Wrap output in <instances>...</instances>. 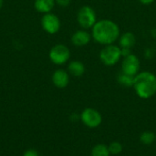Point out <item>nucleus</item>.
I'll return each mask as SVG.
<instances>
[{"mask_svg":"<svg viewBox=\"0 0 156 156\" xmlns=\"http://www.w3.org/2000/svg\"><path fill=\"white\" fill-rule=\"evenodd\" d=\"M68 71L74 77H81L85 73V66L81 61L73 60L68 66Z\"/></svg>","mask_w":156,"mask_h":156,"instance_id":"obj_12","label":"nucleus"},{"mask_svg":"<svg viewBox=\"0 0 156 156\" xmlns=\"http://www.w3.org/2000/svg\"><path fill=\"white\" fill-rule=\"evenodd\" d=\"M70 58L69 48L63 45L58 44L54 46L49 51V58L56 65H63L65 64Z\"/></svg>","mask_w":156,"mask_h":156,"instance_id":"obj_6","label":"nucleus"},{"mask_svg":"<svg viewBox=\"0 0 156 156\" xmlns=\"http://www.w3.org/2000/svg\"><path fill=\"white\" fill-rule=\"evenodd\" d=\"M110 154L112 155H117L122 152V145L119 142H112L108 145Z\"/></svg>","mask_w":156,"mask_h":156,"instance_id":"obj_17","label":"nucleus"},{"mask_svg":"<svg viewBox=\"0 0 156 156\" xmlns=\"http://www.w3.org/2000/svg\"><path fill=\"white\" fill-rule=\"evenodd\" d=\"M141 4L143 5H151L153 4L155 0H139Z\"/></svg>","mask_w":156,"mask_h":156,"instance_id":"obj_20","label":"nucleus"},{"mask_svg":"<svg viewBox=\"0 0 156 156\" xmlns=\"http://www.w3.org/2000/svg\"><path fill=\"white\" fill-rule=\"evenodd\" d=\"M23 156H39L38 155V153L35 150V149H28L27 150Z\"/></svg>","mask_w":156,"mask_h":156,"instance_id":"obj_19","label":"nucleus"},{"mask_svg":"<svg viewBox=\"0 0 156 156\" xmlns=\"http://www.w3.org/2000/svg\"><path fill=\"white\" fill-rule=\"evenodd\" d=\"M155 135H156V133H155Z\"/></svg>","mask_w":156,"mask_h":156,"instance_id":"obj_22","label":"nucleus"},{"mask_svg":"<svg viewBox=\"0 0 156 156\" xmlns=\"http://www.w3.org/2000/svg\"><path fill=\"white\" fill-rule=\"evenodd\" d=\"M55 2L61 7H67L70 4V0H55Z\"/></svg>","mask_w":156,"mask_h":156,"instance_id":"obj_18","label":"nucleus"},{"mask_svg":"<svg viewBox=\"0 0 156 156\" xmlns=\"http://www.w3.org/2000/svg\"><path fill=\"white\" fill-rule=\"evenodd\" d=\"M77 21L82 29L92 28L98 21L95 10L90 5L81 6L77 14Z\"/></svg>","mask_w":156,"mask_h":156,"instance_id":"obj_4","label":"nucleus"},{"mask_svg":"<svg viewBox=\"0 0 156 156\" xmlns=\"http://www.w3.org/2000/svg\"><path fill=\"white\" fill-rule=\"evenodd\" d=\"M52 82L57 88H66L69 83V75L64 69H57L52 75Z\"/></svg>","mask_w":156,"mask_h":156,"instance_id":"obj_10","label":"nucleus"},{"mask_svg":"<svg viewBox=\"0 0 156 156\" xmlns=\"http://www.w3.org/2000/svg\"><path fill=\"white\" fill-rule=\"evenodd\" d=\"M121 36L120 27L111 19H101L91 28V37L95 42L107 46L114 44Z\"/></svg>","mask_w":156,"mask_h":156,"instance_id":"obj_1","label":"nucleus"},{"mask_svg":"<svg viewBox=\"0 0 156 156\" xmlns=\"http://www.w3.org/2000/svg\"><path fill=\"white\" fill-rule=\"evenodd\" d=\"M133 89L141 99H150L156 94V75L151 71H140L134 77Z\"/></svg>","mask_w":156,"mask_h":156,"instance_id":"obj_2","label":"nucleus"},{"mask_svg":"<svg viewBox=\"0 0 156 156\" xmlns=\"http://www.w3.org/2000/svg\"><path fill=\"white\" fill-rule=\"evenodd\" d=\"M41 23L43 29L48 34H55L58 32L61 26L59 18L52 13L45 14L41 19Z\"/></svg>","mask_w":156,"mask_h":156,"instance_id":"obj_8","label":"nucleus"},{"mask_svg":"<svg viewBox=\"0 0 156 156\" xmlns=\"http://www.w3.org/2000/svg\"><path fill=\"white\" fill-rule=\"evenodd\" d=\"M117 81L122 86L133 87V82H134V77L131 76V75H128V74H125L122 71H121L117 75Z\"/></svg>","mask_w":156,"mask_h":156,"instance_id":"obj_14","label":"nucleus"},{"mask_svg":"<svg viewBox=\"0 0 156 156\" xmlns=\"http://www.w3.org/2000/svg\"><path fill=\"white\" fill-rule=\"evenodd\" d=\"M55 0H36L35 8L40 13H50V11L55 6Z\"/></svg>","mask_w":156,"mask_h":156,"instance_id":"obj_13","label":"nucleus"},{"mask_svg":"<svg viewBox=\"0 0 156 156\" xmlns=\"http://www.w3.org/2000/svg\"><path fill=\"white\" fill-rule=\"evenodd\" d=\"M140 141L143 144L145 145H151L156 141V135L154 133L151 131H145L141 133L140 135Z\"/></svg>","mask_w":156,"mask_h":156,"instance_id":"obj_16","label":"nucleus"},{"mask_svg":"<svg viewBox=\"0 0 156 156\" xmlns=\"http://www.w3.org/2000/svg\"><path fill=\"white\" fill-rule=\"evenodd\" d=\"M140 69L141 62L136 55L132 53L131 55L123 58L122 61V71L123 73L135 77L140 72Z\"/></svg>","mask_w":156,"mask_h":156,"instance_id":"obj_7","label":"nucleus"},{"mask_svg":"<svg viewBox=\"0 0 156 156\" xmlns=\"http://www.w3.org/2000/svg\"><path fill=\"white\" fill-rule=\"evenodd\" d=\"M118 43L121 48L132 49L136 44V37L133 32H124L120 36Z\"/></svg>","mask_w":156,"mask_h":156,"instance_id":"obj_11","label":"nucleus"},{"mask_svg":"<svg viewBox=\"0 0 156 156\" xmlns=\"http://www.w3.org/2000/svg\"><path fill=\"white\" fill-rule=\"evenodd\" d=\"M2 5H3V0H0V9L2 7Z\"/></svg>","mask_w":156,"mask_h":156,"instance_id":"obj_21","label":"nucleus"},{"mask_svg":"<svg viewBox=\"0 0 156 156\" xmlns=\"http://www.w3.org/2000/svg\"><path fill=\"white\" fill-rule=\"evenodd\" d=\"M80 121L88 128L94 129L101 124L102 116L99 111L93 108H86L80 113Z\"/></svg>","mask_w":156,"mask_h":156,"instance_id":"obj_5","label":"nucleus"},{"mask_svg":"<svg viewBox=\"0 0 156 156\" xmlns=\"http://www.w3.org/2000/svg\"><path fill=\"white\" fill-rule=\"evenodd\" d=\"M99 57L103 65L108 67L114 66L122 58V48L119 47V45L114 44L104 46V48L100 51Z\"/></svg>","mask_w":156,"mask_h":156,"instance_id":"obj_3","label":"nucleus"},{"mask_svg":"<svg viewBox=\"0 0 156 156\" xmlns=\"http://www.w3.org/2000/svg\"><path fill=\"white\" fill-rule=\"evenodd\" d=\"M110 151L108 145L103 144H98L93 146L90 152V156H110Z\"/></svg>","mask_w":156,"mask_h":156,"instance_id":"obj_15","label":"nucleus"},{"mask_svg":"<svg viewBox=\"0 0 156 156\" xmlns=\"http://www.w3.org/2000/svg\"><path fill=\"white\" fill-rule=\"evenodd\" d=\"M91 38L92 37L90 33H89L86 29H80V30H77L72 35L71 42L76 47H84L90 42Z\"/></svg>","mask_w":156,"mask_h":156,"instance_id":"obj_9","label":"nucleus"}]
</instances>
